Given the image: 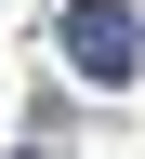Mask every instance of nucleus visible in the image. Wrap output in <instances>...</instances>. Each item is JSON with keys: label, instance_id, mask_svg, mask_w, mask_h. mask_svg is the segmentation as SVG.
<instances>
[{"label": "nucleus", "instance_id": "nucleus-1", "mask_svg": "<svg viewBox=\"0 0 145 159\" xmlns=\"http://www.w3.org/2000/svg\"><path fill=\"white\" fill-rule=\"evenodd\" d=\"M53 40H66V66L92 80V93H119V80L145 66V0H66Z\"/></svg>", "mask_w": 145, "mask_h": 159}]
</instances>
